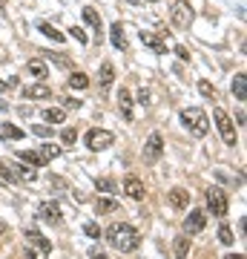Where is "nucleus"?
<instances>
[{"label": "nucleus", "mask_w": 247, "mask_h": 259, "mask_svg": "<svg viewBox=\"0 0 247 259\" xmlns=\"http://www.w3.org/2000/svg\"><path fill=\"white\" fill-rule=\"evenodd\" d=\"M107 242H110L115 250H121V253H132V250H138V245H141V233L127 222H112L110 228H107Z\"/></svg>", "instance_id": "obj_1"}, {"label": "nucleus", "mask_w": 247, "mask_h": 259, "mask_svg": "<svg viewBox=\"0 0 247 259\" xmlns=\"http://www.w3.org/2000/svg\"><path fill=\"white\" fill-rule=\"evenodd\" d=\"M181 124L190 130L195 139H204V136L210 133V118H207L204 110H199V107H187V110H181Z\"/></svg>", "instance_id": "obj_2"}, {"label": "nucleus", "mask_w": 247, "mask_h": 259, "mask_svg": "<svg viewBox=\"0 0 247 259\" xmlns=\"http://www.w3.org/2000/svg\"><path fill=\"white\" fill-rule=\"evenodd\" d=\"M213 121H216V127H219L221 139H224V144H230V147H236V127H233V118H230L227 112L221 110V107H216L213 110Z\"/></svg>", "instance_id": "obj_3"}, {"label": "nucleus", "mask_w": 247, "mask_h": 259, "mask_svg": "<svg viewBox=\"0 0 247 259\" xmlns=\"http://www.w3.org/2000/svg\"><path fill=\"white\" fill-rule=\"evenodd\" d=\"M170 18H173V26L175 29H190L192 23V6H190V0H175L173 3V9H170Z\"/></svg>", "instance_id": "obj_4"}, {"label": "nucleus", "mask_w": 247, "mask_h": 259, "mask_svg": "<svg viewBox=\"0 0 247 259\" xmlns=\"http://www.w3.org/2000/svg\"><path fill=\"white\" fill-rule=\"evenodd\" d=\"M112 141H115V136H112L110 130H89L86 133V147L92 150V153H101V150L112 147Z\"/></svg>", "instance_id": "obj_5"}, {"label": "nucleus", "mask_w": 247, "mask_h": 259, "mask_svg": "<svg viewBox=\"0 0 247 259\" xmlns=\"http://www.w3.org/2000/svg\"><path fill=\"white\" fill-rule=\"evenodd\" d=\"M207 207H210L213 216H224L227 213V193L221 187H210L207 190Z\"/></svg>", "instance_id": "obj_6"}, {"label": "nucleus", "mask_w": 247, "mask_h": 259, "mask_svg": "<svg viewBox=\"0 0 247 259\" xmlns=\"http://www.w3.org/2000/svg\"><path fill=\"white\" fill-rule=\"evenodd\" d=\"M161 153H164V141H161L158 133H153V136L146 139V144H144V161L146 164H153V161L161 158Z\"/></svg>", "instance_id": "obj_7"}, {"label": "nucleus", "mask_w": 247, "mask_h": 259, "mask_svg": "<svg viewBox=\"0 0 247 259\" xmlns=\"http://www.w3.org/2000/svg\"><path fill=\"white\" fill-rule=\"evenodd\" d=\"M23 98L26 101H37V98H52V87L43 81L37 83H29V87H23Z\"/></svg>", "instance_id": "obj_8"}, {"label": "nucleus", "mask_w": 247, "mask_h": 259, "mask_svg": "<svg viewBox=\"0 0 247 259\" xmlns=\"http://www.w3.org/2000/svg\"><path fill=\"white\" fill-rule=\"evenodd\" d=\"M37 213H40V219H43V222L61 225V204H58V202H40Z\"/></svg>", "instance_id": "obj_9"}, {"label": "nucleus", "mask_w": 247, "mask_h": 259, "mask_svg": "<svg viewBox=\"0 0 247 259\" xmlns=\"http://www.w3.org/2000/svg\"><path fill=\"white\" fill-rule=\"evenodd\" d=\"M204 225H207V216H204V210H190V216L184 219V231H187V233H202Z\"/></svg>", "instance_id": "obj_10"}, {"label": "nucleus", "mask_w": 247, "mask_h": 259, "mask_svg": "<svg viewBox=\"0 0 247 259\" xmlns=\"http://www.w3.org/2000/svg\"><path fill=\"white\" fill-rule=\"evenodd\" d=\"M124 193L129 196V199H135V202H141V199H144V182H141V179L138 176H127L124 179Z\"/></svg>", "instance_id": "obj_11"}, {"label": "nucleus", "mask_w": 247, "mask_h": 259, "mask_svg": "<svg viewBox=\"0 0 247 259\" xmlns=\"http://www.w3.org/2000/svg\"><path fill=\"white\" fill-rule=\"evenodd\" d=\"M26 239H29V245H35L37 250H43V253H52V242L46 239L40 231H35V228H26Z\"/></svg>", "instance_id": "obj_12"}, {"label": "nucleus", "mask_w": 247, "mask_h": 259, "mask_svg": "<svg viewBox=\"0 0 247 259\" xmlns=\"http://www.w3.org/2000/svg\"><path fill=\"white\" fill-rule=\"evenodd\" d=\"M141 44H144V47H150L156 55H167V44L156 35V32H141Z\"/></svg>", "instance_id": "obj_13"}, {"label": "nucleus", "mask_w": 247, "mask_h": 259, "mask_svg": "<svg viewBox=\"0 0 247 259\" xmlns=\"http://www.w3.org/2000/svg\"><path fill=\"white\" fill-rule=\"evenodd\" d=\"M9 170H12V176L18 179V182H23V185H32V182H35L37 179V173L35 170H32V167H26V164H9Z\"/></svg>", "instance_id": "obj_14"}, {"label": "nucleus", "mask_w": 247, "mask_h": 259, "mask_svg": "<svg viewBox=\"0 0 247 259\" xmlns=\"http://www.w3.org/2000/svg\"><path fill=\"white\" fill-rule=\"evenodd\" d=\"M170 204H173L175 210H184V207L190 204V193H187L184 187H173V190H170Z\"/></svg>", "instance_id": "obj_15"}, {"label": "nucleus", "mask_w": 247, "mask_h": 259, "mask_svg": "<svg viewBox=\"0 0 247 259\" xmlns=\"http://www.w3.org/2000/svg\"><path fill=\"white\" fill-rule=\"evenodd\" d=\"M61 150H64V147H58V144H52V141H43V144L37 147V156H40V158L46 161V164H49L52 158H58V156H61Z\"/></svg>", "instance_id": "obj_16"}, {"label": "nucleus", "mask_w": 247, "mask_h": 259, "mask_svg": "<svg viewBox=\"0 0 247 259\" xmlns=\"http://www.w3.org/2000/svg\"><path fill=\"white\" fill-rule=\"evenodd\" d=\"M98 81H101V90H110L112 81H115V66L110 61H104L101 64V75H98Z\"/></svg>", "instance_id": "obj_17"}, {"label": "nucleus", "mask_w": 247, "mask_h": 259, "mask_svg": "<svg viewBox=\"0 0 247 259\" xmlns=\"http://www.w3.org/2000/svg\"><path fill=\"white\" fill-rule=\"evenodd\" d=\"M83 20H86V23H89V26L95 29V32H98V40H101V29H104L101 15H98V12L92 9V6H86V9H83Z\"/></svg>", "instance_id": "obj_18"}, {"label": "nucleus", "mask_w": 247, "mask_h": 259, "mask_svg": "<svg viewBox=\"0 0 247 259\" xmlns=\"http://www.w3.org/2000/svg\"><path fill=\"white\" fill-rule=\"evenodd\" d=\"M110 37H112V47L115 49H127V35H124V26L121 23H112L110 26Z\"/></svg>", "instance_id": "obj_19"}, {"label": "nucleus", "mask_w": 247, "mask_h": 259, "mask_svg": "<svg viewBox=\"0 0 247 259\" xmlns=\"http://www.w3.org/2000/svg\"><path fill=\"white\" fill-rule=\"evenodd\" d=\"M18 158L23 161V164H29V167H46V161L37 156V150H20Z\"/></svg>", "instance_id": "obj_20"}, {"label": "nucleus", "mask_w": 247, "mask_h": 259, "mask_svg": "<svg viewBox=\"0 0 247 259\" xmlns=\"http://www.w3.org/2000/svg\"><path fill=\"white\" fill-rule=\"evenodd\" d=\"M233 95H236L238 101H244L247 98V75L238 72L236 78H233Z\"/></svg>", "instance_id": "obj_21"}, {"label": "nucleus", "mask_w": 247, "mask_h": 259, "mask_svg": "<svg viewBox=\"0 0 247 259\" xmlns=\"http://www.w3.org/2000/svg\"><path fill=\"white\" fill-rule=\"evenodd\" d=\"M23 136H26V133H23L20 127H15V124H3V127H0V139H3V141H6V139H9V141H20Z\"/></svg>", "instance_id": "obj_22"}, {"label": "nucleus", "mask_w": 247, "mask_h": 259, "mask_svg": "<svg viewBox=\"0 0 247 259\" xmlns=\"http://www.w3.org/2000/svg\"><path fill=\"white\" fill-rule=\"evenodd\" d=\"M118 107H121V112H124V118L132 121V98H129V93L124 87H121V93H118Z\"/></svg>", "instance_id": "obj_23"}, {"label": "nucleus", "mask_w": 247, "mask_h": 259, "mask_svg": "<svg viewBox=\"0 0 247 259\" xmlns=\"http://www.w3.org/2000/svg\"><path fill=\"white\" fill-rule=\"evenodd\" d=\"M118 210V202H115V199H98V202H95V213H98V216H107V213H115Z\"/></svg>", "instance_id": "obj_24"}, {"label": "nucleus", "mask_w": 247, "mask_h": 259, "mask_svg": "<svg viewBox=\"0 0 247 259\" xmlns=\"http://www.w3.org/2000/svg\"><path fill=\"white\" fill-rule=\"evenodd\" d=\"M37 29H40V32H43L46 37H52L55 44H64V40H66V35H64V32H58V29L52 26V23H37Z\"/></svg>", "instance_id": "obj_25"}, {"label": "nucleus", "mask_w": 247, "mask_h": 259, "mask_svg": "<svg viewBox=\"0 0 247 259\" xmlns=\"http://www.w3.org/2000/svg\"><path fill=\"white\" fill-rule=\"evenodd\" d=\"M64 118H66V112L58 110V107H46L43 110V121H49V124H64Z\"/></svg>", "instance_id": "obj_26"}, {"label": "nucleus", "mask_w": 247, "mask_h": 259, "mask_svg": "<svg viewBox=\"0 0 247 259\" xmlns=\"http://www.w3.org/2000/svg\"><path fill=\"white\" fill-rule=\"evenodd\" d=\"M29 75H35L37 81H43V78H49V69H46L43 61H29Z\"/></svg>", "instance_id": "obj_27"}, {"label": "nucleus", "mask_w": 247, "mask_h": 259, "mask_svg": "<svg viewBox=\"0 0 247 259\" xmlns=\"http://www.w3.org/2000/svg\"><path fill=\"white\" fill-rule=\"evenodd\" d=\"M69 87H72V90H86V87H89L86 72H72L69 75Z\"/></svg>", "instance_id": "obj_28"}, {"label": "nucleus", "mask_w": 247, "mask_h": 259, "mask_svg": "<svg viewBox=\"0 0 247 259\" xmlns=\"http://www.w3.org/2000/svg\"><path fill=\"white\" fill-rule=\"evenodd\" d=\"M40 55L49 58V61H52L55 66H61V69H69V66H72V61H69L66 55H61V52H58V55H52V52H40Z\"/></svg>", "instance_id": "obj_29"}, {"label": "nucleus", "mask_w": 247, "mask_h": 259, "mask_svg": "<svg viewBox=\"0 0 247 259\" xmlns=\"http://www.w3.org/2000/svg\"><path fill=\"white\" fill-rule=\"evenodd\" d=\"M187 250H190V239H187V236H178V239H175V256L187 259Z\"/></svg>", "instance_id": "obj_30"}, {"label": "nucleus", "mask_w": 247, "mask_h": 259, "mask_svg": "<svg viewBox=\"0 0 247 259\" xmlns=\"http://www.w3.org/2000/svg\"><path fill=\"white\" fill-rule=\"evenodd\" d=\"M199 93H202L204 98H210V101H216V87H213L210 81H199Z\"/></svg>", "instance_id": "obj_31"}, {"label": "nucleus", "mask_w": 247, "mask_h": 259, "mask_svg": "<svg viewBox=\"0 0 247 259\" xmlns=\"http://www.w3.org/2000/svg\"><path fill=\"white\" fill-rule=\"evenodd\" d=\"M95 187H98L101 193H115V182H112V179H95Z\"/></svg>", "instance_id": "obj_32"}, {"label": "nucleus", "mask_w": 247, "mask_h": 259, "mask_svg": "<svg viewBox=\"0 0 247 259\" xmlns=\"http://www.w3.org/2000/svg\"><path fill=\"white\" fill-rule=\"evenodd\" d=\"M219 242H221V245H233V242H236V239H233V231H230L227 225H221V228H219Z\"/></svg>", "instance_id": "obj_33"}, {"label": "nucleus", "mask_w": 247, "mask_h": 259, "mask_svg": "<svg viewBox=\"0 0 247 259\" xmlns=\"http://www.w3.org/2000/svg\"><path fill=\"white\" fill-rule=\"evenodd\" d=\"M61 141H64V144H75V141H78V130H75V127H66L64 133H61Z\"/></svg>", "instance_id": "obj_34"}, {"label": "nucleus", "mask_w": 247, "mask_h": 259, "mask_svg": "<svg viewBox=\"0 0 247 259\" xmlns=\"http://www.w3.org/2000/svg\"><path fill=\"white\" fill-rule=\"evenodd\" d=\"M83 233H86V236H92V239H101V228H98L95 222H86V225H83Z\"/></svg>", "instance_id": "obj_35"}, {"label": "nucleus", "mask_w": 247, "mask_h": 259, "mask_svg": "<svg viewBox=\"0 0 247 259\" xmlns=\"http://www.w3.org/2000/svg\"><path fill=\"white\" fill-rule=\"evenodd\" d=\"M32 133H35V136H40V139H49V136H52V127H49V124H35V127H32Z\"/></svg>", "instance_id": "obj_36"}, {"label": "nucleus", "mask_w": 247, "mask_h": 259, "mask_svg": "<svg viewBox=\"0 0 247 259\" xmlns=\"http://www.w3.org/2000/svg\"><path fill=\"white\" fill-rule=\"evenodd\" d=\"M69 32H72V37H75V40H78V44H86V40H89V37H86V32H83L81 26H72V29H69Z\"/></svg>", "instance_id": "obj_37"}, {"label": "nucleus", "mask_w": 247, "mask_h": 259, "mask_svg": "<svg viewBox=\"0 0 247 259\" xmlns=\"http://www.w3.org/2000/svg\"><path fill=\"white\" fill-rule=\"evenodd\" d=\"M0 179H6V185H9V182H15V176H12V170H9V164H6V161H0Z\"/></svg>", "instance_id": "obj_38"}, {"label": "nucleus", "mask_w": 247, "mask_h": 259, "mask_svg": "<svg viewBox=\"0 0 247 259\" xmlns=\"http://www.w3.org/2000/svg\"><path fill=\"white\" fill-rule=\"evenodd\" d=\"M64 110H81V101L78 98H64Z\"/></svg>", "instance_id": "obj_39"}, {"label": "nucleus", "mask_w": 247, "mask_h": 259, "mask_svg": "<svg viewBox=\"0 0 247 259\" xmlns=\"http://www.w3.org/2000/svg\"><path fill=\"white\" fill-rule=\"evenodd\" d=\"M15 83H18V78H9V81H3V78H0V93H6V90H12Z\"/></svg>", "instance_id": "obj_40"}, {"label": "nucleus", "mask_w": 247, "mask_h": 259, "mask_svg": "<svg viewBox=\"0 0 247 259\" xmlns=\"http://www.w3.org/2000/svg\"><path fill=\"white\" fill-rule=\"evenodd\" d=\"M175 55L181 58V61H190V52H187L184 47H175Z\"/></svg>", "instance_id": "obj_41"}, {"label": "nucleus", "mask_w": 247, "mask_h": 259, "mask_svg": "<svg viewBox=\"0 0 247 259\" xmlns=\"http://www.w3.org/2000/svg\"><path fill=\"white\" fill-rule=\"evenodd\" d=\"M138 101H141V104H150V93H146V90H141V93H138Z\"/></svg>", "instance_id": "obj_42"}, {"label": "nucleus", "mask_w": 247, "mask_h": 259, "mask_svg": "<svg viewBox=\"0 0 247 259\" xmlns=\"http://www.w3.org/2000/svg\"><path fill=\"white\" fill-rule=\"evenodd\" d=\"M92 259H110L107 253H101V250H92Z\"/></svg>", "instance_id": "obj_43"}, {"label": "nucleus", "mask_w": 247, "mask_h": 259, "mask_svg": "<svg viewBox=\"0 0 247 259\" xmlns=\"http://www.w3.org/2000/svg\"><path fill=\"white\" fill-rule=\"evenodd\" d=\"M6 233H9V228H6V225L0 222V239H3V236H6Z\"/></svg>", "instance_id": "obj_44"}, {"label": "nucleus", "mask_w": 247, "mask_h": 259, "mask_svg": "<svg viewBox=\"0 0 247 259\" xmlns=\"http://www.w3.org/2000/svg\"><path fill=\"white\" fill-rule=\"evenodd\" d=\"M224 259H244V256H241V253H227Z\"/></svg>", "instance_id": "obj_45"}, {"label": "nucleus", "mask_w": 247, "mask_h": 259, "mask_svg": "<svg viewBox=\"0 0 247 259\" xmlns=\"http://www.w3.org/2000/svg\"><path fill=\"white\" fill-rule=\"evenodd\" d=\"M150 3H156V0H150Z\"/></svg>", "instance_id": "obj_46"}, {"label": "nucleus", "mask_w": 247, "mask_h": 259, "mask_svg": "<svg viewBox=\"0 0 247 259\" xmlns=\"http://www.w3.org/2000/svg\"><path fill=\"white\" fill-rule=\"evenodd\" d=\"M0 61H3V55H0Z\"/></svg>", "instance_id": "obj_47"}]
</instances>
